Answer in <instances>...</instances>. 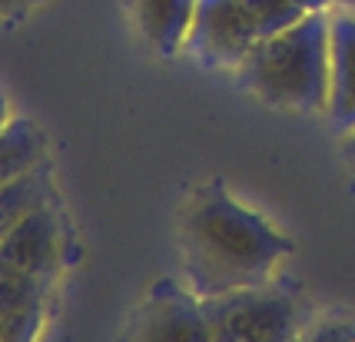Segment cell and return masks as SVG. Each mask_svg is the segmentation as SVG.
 <instances>
[{
    "label": "cell",
    "mask_w": 355,
    "mask_h": 342,
    "mask_svg": "<svg viewBox=\"0 0 355 342\" xmlns=\"http://www.w3.org/2000/svg\"><path fill=\"white\" fill-rule=\"evenodd\" d=\"M133 339H196L209 342V323L202 309V296H196L183 280H159L150 286L143 302L133 312L126 329Z\"/></svg>",
    "instance_id": "5b68a950"
},
{
    "label": "cell",
    "mask_w": 355,
    "mask_h": 342,
    "mask_svg": "<svg viewBox=\"0 0 355 342\" xmlns=\"http://www.w3.org/2000/svg\"><path fill=\"white\" fill-rule=\"evenodd\" d=\"M63 259L60 219L50 203L33 210L0 239V273L33 282H53Z\"/></svg>",
    "instance_id": "8992f818"
},
{
    "label": "cell",
    "mask_w": 355,
    "mask_h": 342,
    "mask_svg": "<svg viewBox=\"0 0 355 342\" xmlns=\"http://www.w3.org/2000/svg\"><path fill=\"white\" fill-rule=\"evenodd\" d=\"M50 0H0V20L3 24H17L27 14H33L37 7H44Z\"/></svg>",
    "instance_id": "8fae6325"
},
{
    "label": "cell",
    "mask_w": 355,
    "mask_h": 342,
    "mask_svg": "<svg viewBox=\"0 0 355 342\" xmlns=\"http://www.w3.org/2000/svg\"><path fill=\"white\" fill-rule=\"evenodd\" d=\"M196 3L200 0H130V17L143 44L156 57L170 60L176 53H186V40L196 20Z\"/></svg>",
    "instance_id": "ba28073f"
},
{
    "label": "cell",
    "mask_w": 355,
    "mask_h": 342,
    "mask_svg": "<svg viewBox=\"0 0 355 342\" xmlns=\"http://www.w3.org/2000/svg\"><path fill=\"white\" fill-rule=\"evenodd\" d=\"M329 123L355 130V10H329Z\"/></svg>",
    "instance_id": "52a82bcc"
},
{
    "label": "cell",
    "mask_w": 355,
    "mask_h": 342,
    "mask_svg": "<svg viewBox=\"0 0 355 342\" xmlns=\"http://www.w3.org/2000/svg\"><path fill=\"white\" fill-rule=\"evenodd\" d=\"M306 14L299 0H200L186 53L206 70H236L249 50Z\"/></svg>",
    "instance_id": "3957f363"
},
{
    "label": "cell",
    "mask_w": 355,
    "mask_h": 342,
    "mask_svg": "<svg viewBox=\"0 0 355 342\" xmlns=\"http://www.w3.org/2000/svg\"><path fill=\"white\" fill-rule=\"evenodd\" d=\"M46 140L33 120H14L0 130V187L44 163Z\"/></svg>",
    "instance_id": "9c48e42d"
},
{
    "label": "cell",
    "mask_w": 355,
    "mask_h": 342,
    "mask_svg": "<svg viewBox=\"0 0 355 342\" xmlns=\"http://www.w3.org/2000/svg\"><path fill=\"white\" fill-rule=\"evenodd\" d=\"M266 107L325 113L329 107V10H312L252 47L232 70Z\"/></svg>",
    "instance_id": "7a4b0ae2"
},
{
    "label": "cell",
    "mask_w": 355,
    "mask_h": 342,
    "mask_svg": "<svg viewBox=\"0 0 355 342\" xmlns=\"http://www.w3.org/2000/svg\"><path fill=\"white\" fill-rule=\"evenodd\" d=\"M46 203H50V187H46V176H44V163L37 170L3 183L0 187V239L10 233L27 213L40 210Z\"/></svg>",
    "instance_id": "30bf717a"
},
{
    "label": "cell",
    "mask_w": 355,
    "mask_h": 342,
    "mask_svg": "<svg viewBox=\"0 0 355 342\" xmlns=\"http://www.w3.org/2000/svg\"><path fill=\"white\" fill-rule=\"evenodd\" d=\"M176 246L183 282L202 299L276 280L295 253L293 239L236 200L223 180L196 183L186 193L176 213Z\"/></svg>",
    "instance_id": "6da1fadb"
},
{
    "label": "cell",
    "mask_w": 355,
    "mask_h": 342,
    "mask_svg": "<svg viewBox=\"0 0 355 342\" xmlns=\"http://www.w3.org/2000/svg\"><path fill=\"white\" fill-rule=\"evenodd\" d=\"M10 123V103H7V96L0 94V130Z\"/></svg>",
    "instance_id": "4fadbf2b"
},
{
    "label": "cell",
    "mask_w": 355,
    "mask_h": 342,
    "mask_svg": "<svg viewBox=\"0 0 355 342\" xmlns=\"http://www.w3.org/2000/svg\"><path fill=\"white\" fill-rule=\"evenodd\" d=\"M339 7H345V10H355V0H336Z\"/></svg>",
    "instance_id": "5bb4252c"
},
{
    "label": "cell",
    "mask_w": 355,
    "mask_h": 342,
    "mask_svg": "<svg viewBox=\"0 0 355 342\" xmlns=\"http://www.w3.org/2000/svg\"><path fill=\"white\" fill-rule=\"evenodd\" d=\"M202 309L213 342H286L306 332L302 299L279 280L202 299Z\"/></svg>",
    "instance_id": "277c9868"
},
{
    "label": "cell",
    "mask_w": 355,
    "mask_h": 342,
    "mask_svg": "<svg viewBox=\"0 0 355 342\" xmlns=\"http://www.w3.org/2000/svg\"><path fill=\"white\" fill-rule=\"evenodd\" d=\"M342 153L349 156L355 163V130H349V133H342Z\"/></svg>",
    "instance_id": "7c38bea8"
}]
</instances>
